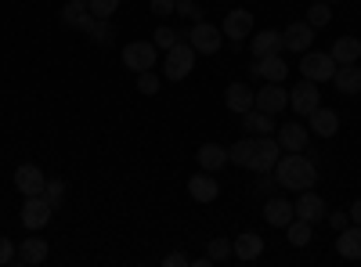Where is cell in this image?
Listing matches in <instances>:
<instances>
[{"mask_svg":"<svg viewBox=\"0 0 361 267\" xmlns=\"http://www.w3.org/2000/svg\"><path fill=\"white\" fill-rule=\"evenodd\" d=\"M279 156H282V144L275 141V137H243V141H235L231 148H228V159L231 163H238L243 170H253V173H267V170H275V163H279Z\"/></svg>","mask_w":361,"mask_h":267,"instance_id":"cell-1","label":"cell"},{"mask_svg":"<svg viewBox=\"0 0 361 267\" xmlns=\"http://www.w3.org/2000/svg\"><path fill=\"white\" fill-rule=\"evenodd\" d=\"M275 177H279V185L289 188V192H307V188L314 185L318 170H314V163H311L307 156L289 152V156H279V163H275Z\"/></svg>","mask_w":361,"mask_h":267,"instance_id":"cell-2","label":"cell"},{"mask_svg":"<svg viewBox=\"0 0 361 267\" xmlns=\"http://www.w3.org/2000/svg\"><path fill=\"white\" fill-rule=\"evenodd\" d=\"M296 69L304 73V80L322 83V80H333L336 62H333V54H329V51H304V54H300V66H296Z\"/></svg>","mask_w":361,"mask_h":267,"instance_id":"cell-3","label":"cell"},{"mask_svg":"<svg viewBox=\"0 0 361 267\" xmlns=\"http://www.w3.org/2000/svg\"><path fill=\"white\" fill-rule=\"evenodd\" d=\"M195 69V47L192 44H173L163 58V76L166 80H185Z\"/></svg>","mask_w":361,"mask_h":267,"instance_id":"cell-4","label":"cell"},{"mask_svg":"<svg viewBox=\"0 0 361 267\" xmlns=\"http://www.w3.org/2000/svg\"><path fill=\"white\" fill-rule=\"evenodd\" d=\"M123 66L134 69V73H148V69H156L159 66V51L152 40H134L123 47Z\"/></svg>","mask_w":361,"mask_h":267,"instance_id":"cell-5","label":"cell"},{"mask_svg":"<svg viewBox=\"0 0 361 267\" xmlns=\"http://www.w3.org/2000/svg\"><path fill=\"white\" fill-rule=\"evenodd\" d=\"M188 44L195 47V54H217L221 44H224V33L214 22H195L192 33H188Z\"/></svg>","mask_w":361,"mask_h":267,"instance_id":"cell-6","label":"cell"},{"mask_svg":"<svg viewBox=\"0 0 361 267\" xmlns=\"http://www.w3.org/2000/svg\"><path fill=\"white\" fill-rule=\"evenodd\" d=\"M51 213H54V206H51L44 195H29L25 206H22V224H25L29 231H40V228H47Z\"/></svg>","mask_w":361,"mask_h":267,"instance_id":"cell-7","label":"cell"},{"mask_svg":"<svg viewBox=\"0 0 361 267\" xmlns=\"http://www.w3.org/2000/svg\"><path fill=\"white\" fill-rule=\"evenodd\" d=\"M318 105H322V98H318V83H311V80L296 83L293 91H289V108H293L296 116H311Z\"/></svg>","mask_w":361,"mask_h":267,"instance_id":"cell-8","label":"cell"},{"mask_svg":"<svg viewBox=\"0 0 361 267\" xmlns=\"http://www.w3.org/2000/svg\"><path fill=\"white\" fill-rule=\"evenodd\" d=\"M311 40H314V25H307V22H289L282 29V47L293 51V54L311 51Z\"/></svg>","mask_w":361,"mask_h":267,"instance_id":"cell-9","label":"cell"},{"mask_svg":"<svg viewBox=\"0 0 361 267\" xmlns=\"http://www.w3.org/2000/svg\"><path fill=\"white\" fill-rule=\"evenodd\" d=\"M253 108H260L267 116H279L282 108H289V91H282V83H264L257 91V105Z\"/></svg>","mask_w":361,"mask_h":267,"instance_id":"cell-10","label":"cell"},{"mask_svg":"<svg viewBox=\"0 0 361 267\" xmlns=\"http://www.w3.org/2000/svg\"><path fill=\"white\" fill-rule=\"evenodd\" d=\"M221 33H224V40H250L253 37V11H243V8L228 11Z\"/></svg>","mask_w":361,"mask_h":267,"instance_id":"cell-11","label":"cell"},{"mask_svg":"<svg viewBox=\"0 0 361 267\" xmlns=\"http://www.w3.org/2000/svg\"><path fill=\"white\" fill-rule=\"evenodd\" d=\"M44 185H47V177H44L40 166L22 163V166L15 170V188H18L25 199H29V195H44Z\"/></svg>","mask_w":361,"mask_h":267,"instance_id":"cell-12","label":"cell"},{"mask_svg":"<svg viewBox=\"0 0 361 267\" xmlns=\"http://www.w3.org/2000/svg\"><path fill=\"white\" fill-rule=\"evenodd\" d=\"M253 73H257L264 83H282V80L289 76V66L282 62L279 54H267V58H257V62H253Z\"/></svg>","mask_w":361,"mask_h":267,"instance_id":"cell-13","label":"cell"},{"mask_svg":"<svg viewBox=\"0 0 361 267\" xmlns=\"http://www.w3.org/2000/svg\"><path fill=\"white\" fill-rule=\"evenodd\" d=\"M224 105H228L231 112H238V116H246V112L257 105V94L250 91L246 83H228V91H224Z\"/></svg>","mask_w":361,"mask_h":267,"instance_id":"cell-14","label":"cell"},{"mask_svg":"<svg viewBox=\"0 0 361 267\" xmlns=\"http://www.w3.org/2000/svg\"><path fill=\"white\" fill-rule=\"evenodd\" d=\"M293 210H296V217H300V221H311V224H314V221H322V217H325V199H322V195H314V192L307 188V192H300V199H296Z\"/></svg>","mask_w":361,"mask_h":267,"instance_id":"cell-15","label":"cell"},{"mask_svg":"<svg viewBox=\"0 0 361 267\" xmlns=\"http://www.w3.org/2000/svg\"><path fill=\"white\" fill-rule=\"evenodd\" d=\"M336 253L347 260H361V224H347L336 231Z\"/></svg>","mask_w":361,"mask_h":267,"instance_id":"cell-16","label":"cell"},{"mask_svg":"<svg viewBox=\"0 0 361 267\" xmlns=\"http://www.w3.org/2000/svg\"><path fill=\"white\" fill-rule=\"evenodd\" d=\"M188 195L195 199V202H214L217 195H221V185L214 181V173H195L192 181H188Z\"/></svg>","mask_w":361,"mask_h":267,"instance_id":"cell-17","label":"cell"},{"mask_svg":"<svg viewBox=\"0 0 361 267\" xmlns=\"http://www.w3.org/2000/svg\"><path fill=\"white\" fill-rule=\"evenodd\" d=\"M293 217H296V210H293V202H289V199H267V206H264V221H267L271 228H286Z\"/></svg>","mask_w":361,"mask_h":267,"instance_id":"cell-18","label":"cell"},{"mask_svg":"<svg viewBox=\"0 0 361 267\" xmlns=\"http://www.w3.org/2000/svg\"><path fill=\"white\" fill-rule=\"evenodd\" d=\"M279 144H282V152H304L307 148V127H300V123L279 127Z\"/></svg>","mask_w":361,"mask_h":267,"instance_id":"cell-19","label":"cell"},{"mask_svg":"<svg viewBox=\"0 0 361 267\" xmlns=\"http://www.w3.org/2000/svg\"><path fill=\"white\" fill-rule=\"evenodd\" d=\"M307 120H311V130H314L318 137H333V134L340 130V116H336L333 108H322V105H318Z\"/></svg>","mask_w":361,"mask_h":267,"instance_id":"cell-20","label":"cell"},{"mask_svg":"<svg viewBox=\"0 0 361 267\" xmlns=\"http://www.w3.org/2000/svg\"><path fill=\"white\" fill-rule=\"evenodd\" d=\"M195 159H199V166H202L206 173H217L224 163H231V159H228V148H221V144H214V141H209V144H202Z\"/></svg>","mask_w":361,"mask_h":267,"instance_id":"cell-21","label":"cell"},{"mask_svg":"<svg viewBox=\"0 0 361 267\" xmlns=\"http://www.w3.org/2000/svg\"><path fill=\"white\" fill-rule=\"evenodd\" d=\"M333 83L340 87L343 94H361V69H357V62H350V66H336Z\"/></svg>","mask_w":361,"mask_h":267,"instance_id":"cell-22","label":"cell"},{"mask_svg":"<svg viewBox=\"0 0 361 267\" xmlns=\"http://www.w3.org/2000/svg\"><path fill=\"white\" fill-rule=\"evenodd\" d=\"M250 51H253V58L279 54V51H282V33H275V29H264V33H257V37L250 40Z\"/></svg>","mask_w":361,"mask_h":267,"instance_id":"cell-23","label":"cell"},{"mask_svg":"<svg viewBox=\"0 0 361 267\" xmlns=\"http://www.w3.org/2000/svg\"><path fill=\"white\" fill-rule=\"evenodd\" d=\"M231 253L238 260H257L264 253V239H260V235H253V231H246V235H238V239L231 242Z\"/></svg>","mask_w":361,"mask_h":267,"instance_id":"cell-24","label":"cell"},{"mask_svg":"<svg viewBox=\"0 0 361 267\" xmlns=\"http://www.w3.org/2000/svg\"><path fill=\"white\" fill-rule=\"evenodd\" d=\"M329 54H333L336 66H350V62H357V58H361V40L357 37H340Z\"/></svg>","mask_w":361,"mask_h":267,"instance_id":"cell-25","label":"cell"},{"mask_svg":"<svg viewBox=\"0 0 361 267\" xmlns=\"http://www.w3.org/2000/svg\"><path fill=\"white\" fill-rule=\"evenodd\" d=\"M47 253H51V249H47V242H44V239H37V235H33V239H25V242L18 246V260H22V263H44V260H47Z\"/></svg>","mask_w":361,"mask_h":267,"instance_id":"cell-26","label":"cell"},{"mask_svg":"<svg viewBox=\"0 0 361 267\" xmlns=\"http://www.w3.org/2000/svg\"><path fill=\"white\" fill-rule=\"evenodd\" d=\"M62 22L73 25V29H83L90 22V8H87V0H69L66 11H62Z\"/></svg>","mask_w":361,"mask_h":267,"instance_id":"cell-27","label":"cell"},{"mask_svg":"<svg viewBox=\"0 0 361 267\" xmlns=\"http://www.w3.org/2000/svg\"><path fill=\"white\" fill-rule=\"evenodd\" d=\"M286 239H289L293 246H307V242H311V221L293 217V221L286 224Z\"/></svg>","mask_w":361,"mask_h":267,"instance_id":"cell-28","label":"cell"},{"mask_svg":"<svg viewBox=\"0 0 361 267\" xmlns=\"http://www.w3.org/2000/svg\"><path fill=\"white\" fill-rule=\"evenodd\" d=\"M246 130H250V134H257V137H264V134L275 130V123H271V116H267V112L250 108V112H246Z\"/></svg>","mask_w":361,"mask_h":267,"instance_id":"cell-29","label":"cell"},{"mask_svg":"<svg viewBox=\"0 0 361 267\" xmlns=\"http://www.w3.org/2000/svg\"><path fill=\"white\" fill-rule=\"evenodd\" d=\"M83 33H87L90 40H98V44H109V40H112V22H109V18H94V15H90V22L83 25Z\"/></svg>","mask_w":361,"mask_h":267,"instance_id":"cell-30","label":"cell"},{"mask_svg":"<svg viewBox=\"0 0 361 267\" xmlns=\"http://www.w3.org/2000/svg\"><path fill=\"white\" fill-rule=\"evenodd\" d=\"M304 22H307V25H314V29H322V25L333 22V11H329L325 0H318V4H311V8H307V18H304Z\"/></svg>","mask_w":361,"mask_h":267,"instance_id":"cell-31","label":"cell"},{"mask_svg":"<svg viewBox=\"0 0 361 267\" xmlns=\"http://www.w3.org/2000/svg\"><path fill=\"white\" fill-rule=\"evenodd\" d=\"M228 256H235L231 253V239H214L206 246V260L209 263H221V260H228Z\"/></svg>","mask_w":361,"mask_h":267,"instance_id":"cell-32","label":"cell"},{"mask_svg":"<svg viewBox=\"0 0 361 267\" xmlns=\"http://www.w3.org/2000/svg\"><path fill=\"white\" fill-rule=\"evenodd\" d=\"M87 8L94 18H112L119 11V0H87Z\"/></svg>","mask_w":361,"mask_h":267,"instance_id":"cell-33","label":"cell"},{"mask_svg":"<svg viewBox=\"0 0 361 267\" xmlns=\"http://www.w3.org/2000/svg\"><path fill=\"white\" fill-rule=\"evenodd\" d=\"M177 40H180V37L173 33V29H170V25H159V29H156V33H152V44H156V51H170V47L177 44Z\"/></svg>","mask_w":361,"mask_h":267,"instance_id":"cell-34","label":"cell"},{"mask_svg":"<svg viewBox=\"0 0 361 267\" xmlns=\"http://www.w3.org/2000/svg\"><path fill=\"white\" fill-rule=\"evenodd\" d=\"M137 91H141V94H156V91H159V76H156L152 69L137 73Z\"/></svg>","mask_w":361,"mask_h":267,"instance_id":"cell-35","label":"cell"},{"mask_svg":"<svg viewBox=\"0 0 361 267\" xmlns=\"http://www.w3.org/2000/svg\"><path fill=\"white\" fill-rule=\"evenodd\" d=\"M44 199H47L51 206H58V202L66 199V181H47V185H44Z\"/></svg>","mask_w":361,"mask_h":267,"instance_id":"cell-36","label":"cell"},{"mask_svg":"<svg viewBox=\"0 0 361 267\" xmlns=\"http://www.w3.org/2000/svg\"><path fill=\"white\" fill-rule=\"evenodd\" d=\"M173 15L188 18V22H202V18H199L202 11H199V4H195V0H177V11H173Z\"/></svg>","mask_w":361,"mask_h":267,"instance_id":"cell-37","label":"cell"},{"mask_svg":"<svg viewBox=\"0 0 361 267\" xmlns=\"http://www.w3.org/2000/svg\"><path fill=\"white\" fill-rule=\"evenodd\" d=\"M18 260V249L11 246V239H0V263H11Z\"/></svg>","mask_w":361,"mask_h":267,"instance_id":"cell-38","label":"cell"},{"mask_svg":"<svg viewBox=\"0 0 361 267\" xmlns=\"http://www.w3.org/2000/svg\"><path fill=\"white\" fill-rule=\"evenodd\" d=\"M152 11L166 18V15H173V11H177V0H152Z\"/></svg>","mask_w":361,"mask_h":267,"instance_id":"cell-39","label":"cell"},{"mask_svg":"<svg viewBox=\"0 0 361 267\" xmlns=\"http://www.w3.org/2000/svg\"><path fill=\"white\" fill-rule=\"evenodd\" d=\"M163 263H166V267H188L192 260H188L185 253H166V256H163Z\"/></svg>","mask_w":361,"mask_h":267,"instance_id":"cell-40","label":"cell"},{"mask_svg":"<svg viewBox=\"0 0 361 267\" xmlns=\"http://www.w3.org/2000/svg\"><path fill=\"white\" fill-rule=\"evenodd\" d=\"M350 224V217L347 213H329V228H333V231H343Z\"/></svg>","mask_w":361,"mask_h":267,"instance_id":"cell-41","label":"cell"},{"mask_svg":"<svg viewBox=\"0 0 361 267\" xmlns=\"http://www.w3.org/2000/svg\"><path fill=\"white\" fill-rule=\"evenodd\" d=\"M347 217H350V224H361V199H354V206L347 210Z\"/></svg>","mask_w":361,"mask_h":267,"instance_id":"cell-42","label":"cell"},{"mask_svg":"<svg viewBox=\"0 0 361 267\" xmlns=\"http://www.w3.org/2000/svg\"><path fill=\"white\" fill-rule=\"evenodd\" d=\"M325 4H336V0H325Z\"/></svg>","mask_w":361,"mask_h":267,"instance_id":"cell-43","label":"cell"}]
</instances>
